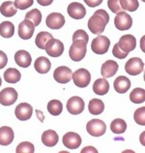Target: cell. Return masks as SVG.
Listing matches in <instances>:
<instances>
[{"mask_svg":"<svg viewBox=\"0 0 145 153\" xmlns=\"http://www.w3.org/2000/svg\"><path fill=\"white\" fill-rule=\"evenodd\" d=\"M46 25L50 29H60L65 25V18L60 13H51L47 16Z\"/></svg>","mask_w":145,"mask_h":153,"instance_id":"13","label":"cell"},{"mask_svg":"<svg viewBox=\"0 0 145 153\" xmlns=\"http://www.w3.org/2000/svg\"><path fill=\"white\" fill-rule=\"evenodd\" d=\"M72 79L76 86L84 88L89 85L91 82V75L89 71H87L86 69H78L72 74Z\"/></svg>","mask_w":145,"mask_h":153,"instance_id":"5","label":"cell"},{"mask_svg":"<svg viewBox=\"0 0 145 153\" xmlns=\"http://www.w3.org/2000/svg\"><path fill=\"white\" fill-rule=\"evenodd\" d=\"M113 86H114L115 91L118 92V93L120 94L126 93L131 87V80L129 79L127 76H120L114 80Z\"/></svg>","mask_w":145,"mask_h":153,"instance_id":"20","label":"cell"},{"mask_svg":"<svg viewBox=\"0 0 145 153\" xmlns=\"http://www.w3.org/2000/svg\"><path fill=\"white\" fill-rule=\"evenodd\" d=\"M127 129L126 121L121 118H116L110 124V130L114 134H123Z\"/></svg>","mask_w":145,"mask_h":153,"instance_id":"30","label":"cell"},{"mask_svg":"<svg viewBox=\"0 0 145 153\" xmlns=\"http://www.w3.org/2000/svg\"><path fill=\"white\" fill-rule=\"evenodd\" d=\"M114 25L115 27L120 31L130 29L132 25V19L126 12H119L116 14V17L114 19Z\"/></svg>","mask_w":145,"mask_h":153,"instance_id":"7","label":"cell"},{"mask_svg":"<svg viewBox=\"0 0 145 153\" xmlns=\"http://www.w3.org/2000/svg\"><path fill=\"white\" fill-rule=\"evenodd\" d=\"M35 26L30 21L24 19L18 25V36L22 40H29L34 34Z\"/></svg>","mask_w":145,"mask_h":153,"instance_id":"14","label":"cell"},{"mask_svg":"<svg viewBox=\"0 0 145 153\" xmlns=\"http://www.w3.org/2000/svg\"><path fill=\"white\" fill-rule=\"evenodd\" d=\"M35 151L34 146L29 142H22L17 146V153H33Z\"/></svg>","mask_w":145,"mask_h":153,"instance_id":"35","label":"cell"},{"mask_svg":"<svg viewBox=\"0 0 145 153\" xmlns=\"http://www.w3.org/2000/svg\"><path fill=\"white\" fill-rule=\"evenodd\" d=\"M15 114L18 120L25 121V120L31 118L32 114H33V108L27 103H21L16 108Z\"/></svg>","mask_w":145,"mask_h":153,"instance_id":"12","label":"cell"},{"mask_svg":"<svg viewBox=\"0 0 145 153\" xmlns=\"http://www.w3.org/2000/svg\"><path fill=\"white\" fill-rule=\"evenodd\" d=\"M107 6L112 13H114V14H117L119 12L122 11V8L120 6V0H108Z\"/></svg>","mask_w":145,"mask_h":153,"instance_id":"38","label":"cell"},{"mask_svg":"<svg viewBox=\"0 0 145 153\" xmlns=\"http://www.w3.org/2000/svg\"><path fill=\"white\" fill-rule=\"evenodd\" d=\"M130 100L135 104H141L145 101V90L143 88H135L130 94Z\"/></svg>","mask_w":145,"mask_h":153,"instance_id":"31","label":"cell"},{"mask_svg":"<svg viewBox=\"0 0 145 153\" xmlns=\"http://www.w3.org/2000/svg\"><path fill=\"white\" fill-rule=\"evenodd\" d=\"M118 46L121 50L125 52H130L132 51H134L136 47V40L132 35L127 34L124 35L120 38L119 42L117 43Z\"/></svg>","mask_w":145,"mask_h":153,"instance_id":"17","label":"cell"},{"mask_svg":"<svg viewBox=\"0 0 145 153\" xmlns=\"http://www.w3.org/2000/svg\"><path fill=\"white\" fill-rule=\"evenodd\" d=\"M119 65L117 62H115L114 60H107L104 62L102 68H101V74H102L103 78L107 79L110 76H113L118 71Z\"/></svg>","mask_w":145,"mask_h":153,"instance_id":"18","label":"cell"},{"mask_svg":"<svg viewBox=\"0 0 145 153\" xmlns=\"http://www.w3.org/2000/svg\"><path fill=\"white\" fill-rule=\"evenodd\" d=\"M109 90V83L106 79H98L93 83V91L97 95H106Z\"/></svg>","mask_w":145,"mask_h":153,"instance_id":"24","label":"cell"},{"mask_svg":"<svg viewBox=\"0 0 145 153\" xmlns=\"http://www.w3.org/2000/svg\"><path fill=\"white\" fill-rule=\"evenodd\" d=\"M67 110L71 114L78 115L81 114L85 107V104L82 98L78 97V96H72L67 102Z\"/></svg>","mask_w":145,"mask_h":153,"instance_id":"10","label":"cell"},{"mask_svg":"<svg viewBox=\"0 0 145 153\" xmlns=\"http://www.w3.org/2000/svg\"><path fill=\"white\" fill-rule=\"evenodd\" d=\"M143 69L144 63L139 57H132L129 59L125 65V71L131 76H138L141 74Z\"/></svg>","mask_w":145,"mask_h":153,"instance_id":"8","label":"cell"},{"mask_svg":"<svg viewBox=\"0 0 145 153\" xmlns=\"http://www.w3.org/2000/svg\"><path fill=\"white\" fill-rule=\"evenodd\" d=\"M52 35L50 33V32H46V31H42L36 36L35 39V44L39 49L41 50H45V46L46 44L50 41V39H52Z\"/></svg>","mask_w":145,"mask_h":153,"instance_id":"28","label":"cell"},{"mask_svg":"<svg viewBox=\"0 0 145 153\" xmlns=\"http://www.w3.org/2000/svg\"><path fill=\"white\" fill-rule=\"evenodd\" d=\"M1 84H2V79H1V76H0V86H1Z\"/></svg>","mask_w":145,"mask_h":153,"instance_id":"45","label":"cell"},{"mask_svg":"<svg viewBox=\"0 0 145 153\" xmlns=\"http://www.w3.org/2000/svg\"><path fill=\"white\" fill-rule=\"evenodd\" d=\"M37 2L41 6H48L53 2V0H37Z\"/></svg>","mask_w":145,"mask_h":153,"instance_id":"43","label":"cell"},{"mask_svg":"<svg viewBox=\"0 0 145 153\" xmlns=\"http://www.w3.org/2000/svg\"><path fill=\"white\" fill-rule=\"evenodd\" d=\"M15 33V25L10 22L0 23V35L3 38H11Z\"/></svg>","mask_w":145,"mask_h":153,"instance_id":"29","label":"cell"},{"mask_svg":"<svg viewBox=\"0 0 145 153\" xmlns=\"http://www.w3.org/2000/svg\"><path fill=\"white\" fill-rule=\"evenodd\" d=\"M18 92L13 87H6L0 92V104L3 106H12L18 100Z\"/></svg>","mask_w":145,"mask_h":153,"instance_id":"9","label":"cell"},{"mask_svg":"<svg viewBox=\"0 0 145 153\" xmlns=\"http://www.w3.org/2000/svg\"><path fill=\"white\" fill-rule=\"evenodd\" d=\"M63 144L64 146H66L69 149H75V148H78L81 144V138L75 132L66 133L63 136Z\"/></svg>","mask_w":145,"mask_h":153,"instance_id":"15","label":"cell"},{"mask_svg":"<svg viewBox=\"0 0 145 153\" xmlns=\"http://www.w3.org/2000/svg\"><path fill=\"white\" fill-rule=\"evenodd\" d=\"M21 78V74L15 68H9L4 72V79L9 83H17Z\"/></svg>","mask_w":145,"mask_h":153,"instance_id":"27","label":"cell"},{"mask_svg":"<svg viewBox=\"0 0 145 153\" xmlns=\"http://www.w3.org/2000/svg\"><path fill=\"white\" fill-rule=\"evenodd\" d=\"M142 1H144V0H142Z\"/></svg>","mask_w":145,"mask_h":153,"instance_id":"46","label":"cell"},{"mask_svg":"<svg viewBox=\"0 0 145 153\" xmlns=\"http://www.w3.org/2000/svg\"><path fill=\"white\" fill-rule=\"evenodd\" d=\"M87 42L83 41V40L75 39L72 40V44L70 48L69 55L70 58L75 62H78L82 60L86 55L87 51Z\"/></svg>","mask_w":145,"mask_h":153,"instance_id":"2","label":"cell"},{"mask_svg":"<svg viewBox=\"0 0 145 153\" xmlns=\"http://www.w3.org/2000/svg\"><path fill=\"white\" fill-rule=\"evenodd\" d=\"M112 54H113L115 57H117L119 59H124L129 55L128 52H125V51H123L122 50L120 49L118 44H115V46L113 47V49H112Z\"/></svg>","mask_w":145,"mask_h":153,"instance_id":"39","label":"cell"},{"mask_svg":"<svg viewBox=\"0 0 145 153\" xmlns=\"http://www.w3.org/2000/svg\"><path fill=\"white\" fill-rule=\"evenodd\" d=\"M120 6L122 10L135 12L138 10L139 4L138 0H120Z\"/></svg>","mask_w":145,"mask_h":153,"instance_id":"34","label":"cell"},{"mask_svg":"<svg viewBox=\"0 0 145 153\" xmlns=\"http://www.w3.org/2000/svg\"><path fill=\"white\" fill-rule=\"evenodd\" d=\"M83 1L87 4V6H89L91 8L98 7L103 3V0H83Z\"/></svg>","mask_w":145,"mask_h":153,"instance_id":"42","label":"cell"},{"mask_svg":"<svg viewBox=\"0 0 145 153\" xmlns=\"http://www.w3.org/2000/svg\"><path fill=\"white\" fill-rule=\"evenodd\" d=\"M15 61L19 67L21 68H27L31 65L32 63V57L30 53L26 51H18L15 54Z\"/></svg>","mask_w":145,"mask_h":153,"instance_id":"19","label":"cell"},{"mask_svg":"<svg viewBox=\"0 0 145 153\" xmlns=\"http://www.w3.org/2000/svg\"><path fill=\"white\" fill-rule=\"evenodd\" d=\"M75 39H79V40H83V41H85L88 43V39H89V37H88V35L87 33L84 30L82 29H78V30H76L74 35H72V40H75Z\"/></svg>","mask_w":145,"mask_h":153,"instance_id":"40","label":"cell"},{"mask_svg":"<svg viewBox=\"0 0 145 153\" xmlns=\"http://www.w3.org/2000/svg\"><path fill=\"white\" fill-rule=\"evenodd\" d=\"M34 68L40 74H47L50 70L51 63L48 60V58L45 57V56H41V57H38L36 59L34 63Z\"/></svg>","mask_w":145,"mask_h":153,"instance_id":"23","label":"cell"},{"mask_svg":"<svg viewBox=\"0 0 145 153\" xmlns=\"http://www.w3.org/2000/svg\"><path fill=\"white\" fill-rule=\"evenodd\" d=\"M45 50L47 53L51 57H58V56L63 54L65 48H64V45L61 41L52 38L46 44Z\"/></svg>","mask_w":145,"mask_h":153,"instance_id":"6","label":"cell"},{"mask_svg":"<svg viewBox=\"0 0 145 153\" xmlns=\"http://www.w3.org/2000/svg\"><path fill=\"white\" fill-rule=\"evenodd\" d=\"M110 46V40L106 36L99 35L91 44V49L96 54H104L108 51Z\"/></svg>","mask_w":145,"mask_h":153,"instance_id":"3","label":"cell"},{"mask_svg":"<svg viewBox=\"0 0 145 153\" xmlns=\"http://www.w3.org/2000/svg\"><path fill=\"white\" fill-rule=\"evenodd\" d=\"M33 0H15L14 4L17 9L25 10L33 5Z\"/></svg>","mask_w":145,"mask_h":153,"instance_id":"37","label":"cell"},{"mask_svg":"<svg viewBox=\"0 0 145 153\" xmlns=\"http://www.w3.org/2000/svg\"><path fill=\"white\" fill-rule=\"evenodd\" d=\"M88 110L91 114L99 115L104 110V104L100 99H92L88 104Z\"/></svg>","mask_w":145,"mask_h":153,"instance_id":"26","label":"cell"},{"mask_svg":"<svg viewBox=\"0 0 145 153\" xmlns=\"http://www.w3.org/2000/svg\"><path fill=\"white\" fill-rule=\"evenodd\" d=\"M72 76V70L66 66L57 67L53 72V79L59 83H68L71 82Z\"/></svg>","mask_w":145,"mask_h":153,"instance_id":"11","label":"cell"},{"mask_svg":"<svg viewBox=\"0 0 145 153\" xmlns=\"http://www.w3.org/2000/svg\"><path fill=\"white\" fill-rule=\"evenodd\" d=\"M8 63V57L5 52H3L2 51H0V69L4 68Z\"/></svg>","mask_w":145,"mask_h":153,"instance_id":"41","label":"cell"},{"mask_svg":"<svg viewBox=\"0 0 145 153\" xmlns=\"http://www.w3.org/2000/svg\"><path fill=\"white\" fill-rule=\"evenodd\" d=\"M109 22V15L106 10H97L88 21V28L93 34L100 35L106 29Z\"/></svg>","mask_w":145,"mask_h":153,"instance_id":"1","label":"cell"},{"mask_svg":"<svg viewBox=\"0 0 145 153\" xmlns=\"http://www.w3.org/2000/svg\"><path fill=\"white\" fill-rule=\"evenodd\" d=\"M15 134L13 129L8 126H3L0 128V144L1 146H9L14 140Z\"/></svg>","mask_w":145,"mask_h":153,"instance_id":"21","label":"cell"},{"mask_svg":"<svg viewBox=\"0 0 145 153\" xmlns=\"http://www.w3.org/2000/svg\"><path fill=\"white\" fill-rule=\"evenodd\" d=\"M59 137L53 130H47L42 135V143L47 147H53L58 143Z\"/></svg>","mask_w":145,"mask_h":153,"instance_id":"22","label":"cell"},{"mask_svg":"<svg viewBox=\"0 0 145 153\" xmlns=\"http://www.w3.org/2000/svg\"><path fill=\"white\" fill-rule=\"evenodd\" d=\"M47 111L51 115H59L63 111V105L59 100H51L47 104Z\"/></svg>","mask_w":145,"mask_h":153,"instance_id":"32","label":"cell"},{"mask_svg":"<svg viewBox=\"0 0 145 153\" xmlns=\"http://www.w3.org/2000/svg\"><path fill=\"white\" fill-rule=\"evenodd\" d=\"M87 133L93 137H101L107 131V125L101 119H92L86 125Z\"/></svg>","mask_w":145,"mask_h":153,"instance_id":"4","label":"cell"},{"mask_svg":"<svg viewBox=\"0 0 145 153\" xmlns=\"http://www.w3.org/2000/svg\"><path fill=\"white\" fill-rule=\"evenodd\" d=\"M18 9L16 8L15 4L12 1H5L1 4L0 6V13L2 14L3 17L11 18L17 14Z\"/></svg>","mask_w":145,"mask_h":153,"instance_id":"25","label":"cell"},{"mask_svg":"<svg viewBox=\"0 0 145 153\" xmlns=\"http://www.w3.org/2000/svg\"><path fill=\"white\" fill-rule=\"evenodd\" d=\"M67 12L72 19H81L85 17L86 15V9L81 3L78 2H72L68 6Z\"/></svg>","mask_w":145,"mask_h":153,"instance_id":"16","label":"cell"},{"mask_svg":"<svg viewBox=\"0 0 145 153\" xmlns=\"http://www.w3.org/2000/svg\"><path fill=\"white\" fill-rule=\"evenodd\" d=\"M25 19L30 21L34 25V26H38L41 25L42 22V14L38 9H33L29 11L25 15Z\"/></svg>","mask_w":145,"mask_h":153,"instance_id":"33","label":"cell"},{"mask_svg":"<svg viewBox=\"0 0 145 153\" xmlns=\"http://www.w3.org/2000/svg\"><path fill=\"white\" fill-rule=\"evenodd\" d=\"M134 119L135 123H138V125L145 126V107L135 110L134 114Z\"/></svg>","mask_w":145,"mask_h":153,"instance_id":"36","label":"cell"},{"mask_svg":"<svg viewBox=\"0 0 145 153\" xmlns=\"http://www.w3.org/2000/svg\"><path fill=\"white\" fill-rule=\"evenodd\" d=\"M86 151H92V152H98V150L95 149L94 147L92 146H88V147H84V149L81 152H86Z\"/></svg>","mask_w":145,"mask_h":153,"instance_id":"44","label":"cell"}]
</instances>
